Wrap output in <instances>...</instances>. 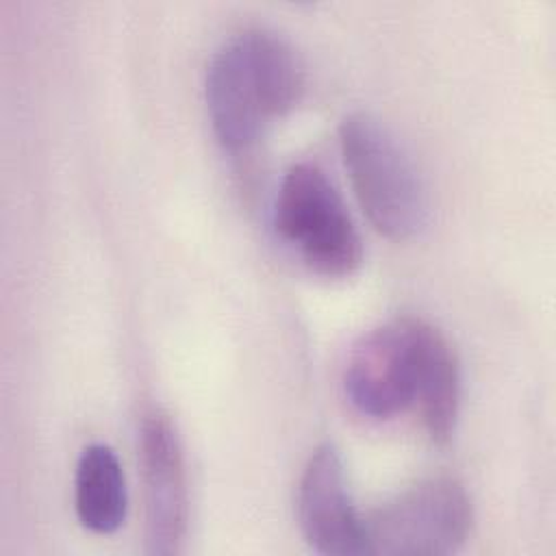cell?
I'll return each mask as SVG.
<instances>
[{
  "mask_svg": "<svg viewBox=\"0 0 556 556\" xmlns=\"http://www.w3.org/2000/svg\"><path fill=\"white\" fill-rule=\"evenodd\" d=\"M343 391L365 417L415 410L428 437L450 439L460 406V369L447 339L428 321L395 317L365 332L350 350Z\"/></svg>",
  "mask_w": 556,
  "mask_h": 556,
  "instance_id": "1",
  "label": "cell"
},
{
  "mask_svg": "<svg viewBox=\"0 0 556 556\" xmlns=\"http://www.w3.org/2000/svg\"><path fill=\"white\" fill-rule=\"evenodd\" d=\"M204 91L217 141L241 152L295 106L304 91V70L287 39L265 28H245L211 56Z\"/></svg>",
  "mask_w": 556,
  "mask_h": 556,
  "instance_id": "2",
  "label": "cell"
},
{
  "mask_svg": "<svg viewBox=\"0 0 556 556\" xmlns=\"http://www.w3.org/2000/svg\"><path fill=\"white\" fill-rule=\"evenodd\" d=\"M339 143L352 189L371 226L393 241L419 237L430 224V198L397 135L376 115L358 111L341 122Z\"/></svg>",
  "mask_w": 556,
  "mask_h": 556,
  "instance_id": "3",
  "label": "cell"
},
{
  "mask_svg": "<svg viewBox=\"0 0 556 556\" xmlns=\"http://www.w3.org/2000/svg\"><path fill=\"white\" fill-rule=\"evenodd\" d=\"M274 228L300 261L324 278L352 276L363 261L356 224L334 182L315 163H295L282 176Z\"/></svg>",
  "mask_w": 556,
  "mask_h": 556,
  "instance_id": "4",
  "label": "cell"
},
{
  "mask_svg": "<svg viewBox=\"0 0 556 556\" xmlns=\"http://www.w3.org/2000/svg\"><path fill=\"white\" fill-rule=\"evenodd\" d=\"M473 508L454 478L421 480L363 517L365 554L447 556L471 532Z\"/></svg>",
  "mask_w": 556,
  "mask_h": 556,
  "instance_id": "5",
  "label": "cell"
},
{
  "mask_svg": "<svg viewBox=\"0 0 556 556\" xmlns=\"http://www.w3.org/2000/svg\"><path fill=\"white\" fill-rule=\"evenodd\" d=\"M146 547L154 556L182 552L189 530V484L182 443L169 415L150 410L139 430Z\"/></svg>",
  "mask_w": 556,
  "mask_h": 556,
  "instance_id": "6",
  "label": "cell"
},
{
  "mask_svg": "<svg viewBox=\"0 0 556 556\" xmlns=\"http://www.w3.org/2000/svg\"><path fill=\"white\" fill-rule=\"evenodd\" d=\"M298 521L306 543L326 556H363L365 528L334 445H319L306 460L298 484Z\"/></svg>",
  "mask_w": 556,
  "mask_h": 556,
  "instance_id": "7",
  "label": "cell"
},
{
  "mask_svg": "<svg viewBox=\"0 0 556 556\" xmlns=\"http://www.w3.org/2000/svg\"><path fill=\"white\" fill-rule=\"evenodd\" d=\"M74 506L80 526L93 534H113L122 528L128 510L126 478L109 445L83 447L74 476Z\"/></svg>",
  "mask_w": 556,
  "mask_h": 556,
  "instance_id": "8",
  "label": "cell"
}]
</instances>
